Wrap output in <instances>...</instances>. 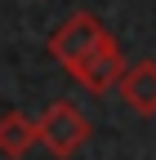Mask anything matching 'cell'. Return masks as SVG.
Here are the masks:
<instances>
[{"label":"cell","instance_id":"obj_1","mask_svg":"<svg viewBox=\"0 0 156 160\" xmlns=\"http://www.w3.org/2000/svg\"><path fill=\"white\" fill-rule=\"evenodd\" d=\"M40 147L54 156V160H67V156H76L85 147V138H89V120H85V111L76 107V102H49L45 111H40Z\"/></svg>","mask_w":156,"mask_h":160},{"label":"cell","instance_id":"obj_2","mask_svg":"<svg viewBox=\"0 0 156 160\" xmlns=\"http://www.w3.org/2000/svg\"><path fill=\"white\" fill-rule=\"evenodd\" d=\"M107 36H112V31H107L94 13H71L67 22L49 36V53H54V62H63V67L71 71L85 53H94V49H98Z\"/></svg>","mask_w":156,"mask_h":160},{"label":"cell","instance_id":"obj_3","mask_svg":"<svg viewBox=\"0 0 156 160\" xmlns=\"http://www.w3.org/2000/svg\"><path fill=\"white\" fill-rule=\"evenodd\" d=\"M129 71V62H125V53H121V45L107 36L94 53H85L81 62L71 67V80L81 89H89V93H107V89H121V76Z\"/></svg>","mask_w":156,"mask_h":160},{"label":"cell","instance_id":"obj_4","mask_svg":"<svg viewBox=\"0 0 156 160\" xmlns=\"http://www.w3.org/2000/svg\"><path fill=\"white\" fill-rule=\"evenodd\" d=\"M121 102L134 111V116H156V62H134L125 76H121Z\"/></svg>","mask_w":156,"mask_h":160},{"label":"cell","instance_id":"obj_5","mask_svg":"<svg viewBox=\"0 0 156 160\" xmlns=\"http://www.w3.org/2000/svg\"><path fill=\"white\" fill-rule=\"evenodd\" d=\"M31 147H40V125L27 120L23 111H5L0 116V156L23 160Z\"/></svg>","mask_w":156,"mask_h":160}]
</instances>
